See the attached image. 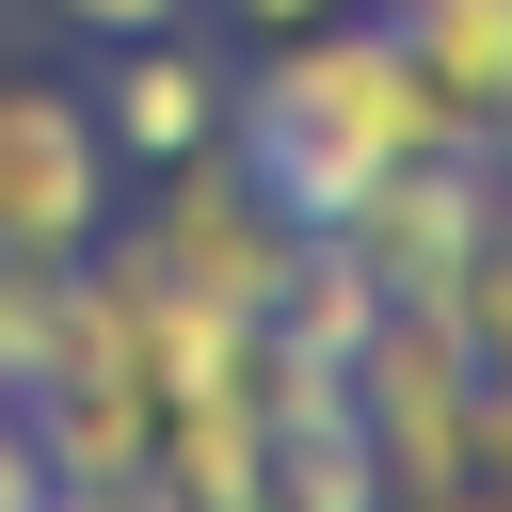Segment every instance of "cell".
<instances>
[{
  "mask_svg": "<svg viewBox=\"0 0 512 512\" xmlns=\"http://www.w3.org/2000/svg\"><path fill=\"white\" fill-rule=\"evenodd\" d=\"M224 144L272 176L288 224H336L384 160H432V144H464V128H448V96L416 80V48L384 32V0H336V16H304V32H256V80L224 96Z\"/></svg>",
  "mask_w": 512,
  "mask_h": 512,
  "instance_id": "1",
  "label": "cell"
},
{
  "mask_svg": "<svg viewBox=\"0 0 512 512\" xmlns=\"http://www.w3.org/2000/svg\"><path fill=\"white\" fill-rule=\"evenodd\" d=\"M352 432H368L384 496H480V336H464V304L400 288L352 336Z\"/></svg>",
  "mask_w": 512,
  "mask_h": 512,
  "instance_id": "2",
  "label": "cell"
},
{
  "mask_svg": "<svg viewBox=\"0 0 512 512\" xmlns=\"http://www.w3.org/2000/svg\"><path fill=\"white\" fill-rule=\"evenodd\" d=\"M288 240H304V224L272 208V176H256L240 144H192V160L144 176V256H160L192 304H240V320H256L272 272H288Z\"/></svg>",
  "mask_w": 512,
  "mask_h": 512,
  "instance_id": "3",
  "label": "cell"
},
{
  "mask_svg": "<svg viewBox=\"0 0 512 512\" xmlns=\"http://www.w3.org/2000/svg\"><path fill=\"white\" fill-rule=\"evenodd\" d=\"M512 224V176H496V144H432V160H384L352 208H336V240L368 256V288L400 304V288H464V256Z\"/></svg>",
  "mask_w": 512,
  "mask_h": 512,
  "instance_id": "4",
  "label": "cell"
},
{
  "mask_svg": "<svg viewBox=\"0 0 512 512\" xmlns=\"http://www.w3.org/2000/svg\"><path fill=\"white\" fill-rule=\"evenodd\" d=\"M112 192H128V160H112L96 96L80 80H0V240L16 256H80L112 224Z\"/></svg>",
  "mask_w": 512,
  "mask_h": 512,
  "instance_id": "5",
  "label": "cell"
},
{
  "mask_svg": "<svg viewBox=\"0 0 512 512\" xmlns=\"http://www.w3.org/2000/svg\"><path fill=\"white\" fill-rule=\"evenodd\" d=\"M224 64L192 48V16L176 32H112V64H96V128H112V160L128 176H160V160H192V144H224Z\"/></svg>",
  "mask_w": 512,
  "mask_h": 512,
  "instance_id": "6",
  "label": "cell"
},
{
  "mask_svg": "<svg viewBox=\"0 0 512 512\" xmlns=\"http://www.w3.org/2000/svg\"><path fill=\"white\" fill-rule=\"evenodd\" d=\"M384 32L416 48L464 144H512V0H384Z\"/></svg>",
  "mask_w": 512,
  "mask_h": 512,
  "instance_id": "7",
  "label": "cell"
},
{
  "mask_svg": "<svg viewBox=\"0 0 512 512\" xmlns=\"http://www.w3.org/2000/svg\"><path fill=\"white\" fill-rule=\"evenodd\" d=\"M64 320H80V256H16V240H0V400L48 384Z\"/></svg>",
  "mask_w": 512,
  "mask_h": 512,
  "instance_id": "8",
  "label": "cell"
},
{
  "mask_svg": "<svg viewBox=\"0 0 512 512\" xmlns=\"http://www.w3.org/2000/svg\"><path fill=\"white\" fill-rule=\"evenodd\" d=\"M32 16H64V32H96V48H112V32H176L192 0H32Z\"/></svg>",
  "mask_w": 512,
  "mask_h": 512,
  "instance_id": "9",
  "label": "cell"
},
{
  "mask_svg": "<svg viewBox=\"0 0 512 512\" xmlns=\"http://www.w3.org/2000/svg\"><path fill=\"white\" fill-rule=\"evenodd\" d=\"M480 496H512V368H480Z\"/></svg>",
  "mask_w": 512,
  "mask_h": 512,
  "instance_id": "10",
  "label": "cell"
},
{
  "mask_svg": "<svg viewBox=\"0 0 512 512\" xmlns=\"http://www.w3.org/2000/svg\"><path fill=\"white\" fill-rule=\"evenodd\" d=\"M240 32H304V16H336V0H224Z\"/></svg>",
  "mask_w": 512,
  "mask_h": 512,
  "instance_id": "11",
  "label": "cell"
}]
</instances>
